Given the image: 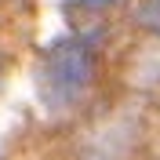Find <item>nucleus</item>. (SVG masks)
Wrapping results in <instances>:
<instances>
[{
    "mask_svg": "<svg viewBox=\"0 0 160 160\" xmlns=\"http://www.w3.org/2000/svg\"><path fill=\"white\" fill-rule=\"evenodd\" d=\"M91 73H95V55H91L88 44L69 40V44H58V48L48 55L44 62V73H40V98L48 109H66L88 91Z\"/></svg>",
    "mask_w": 160,
    "mask_h": 160,
    "instance_id": "obj_1",
    "label": "nucleus"
},
{
    "mask_svg": "<svg viewBox=\"0 0 160 160\" xmlns=\"http://www.w3.org/2000/svg\"><path fill=\"white\" fill-rule=\"evenodd\" d=\"M138 22H146L149 29H157V33H160V0L142 4V8H138Z\"/></svg>",
    "mask_w": 160,
    "mask_h": 160,
    "instance_id": "obj_2",
    "label": "nucleus"
}]
</instances>
